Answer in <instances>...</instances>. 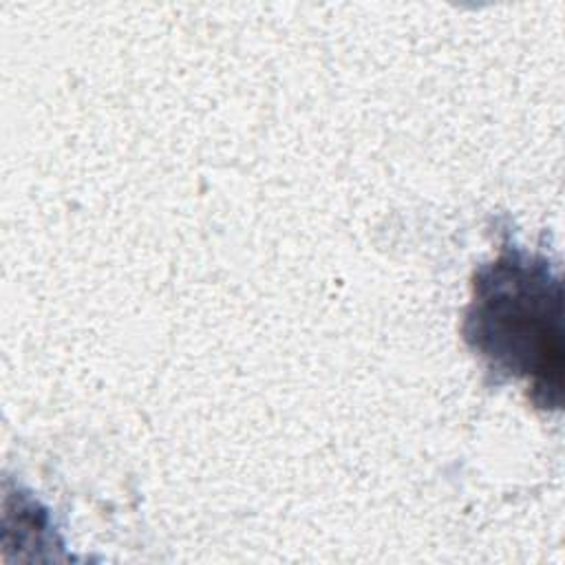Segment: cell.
I'll return each instance as SVG.
<instances>
[{
	"label": "cell",
	"instance_id": "1",
	"mask_svg": "<svg viewBox=\"0 0 565 565\" xmlns=\"http://www.w3.org/2000/svg\"><path fill=\"white\" fill-rule=\"evenodd\" d=\"M561 280L545 258L503 252L475 276L466 338L494 371L521 377L541 408L563 393Z\"/></svg>",
	"mask_w": 565,
	"mask_h": 565
}]
</instances>
